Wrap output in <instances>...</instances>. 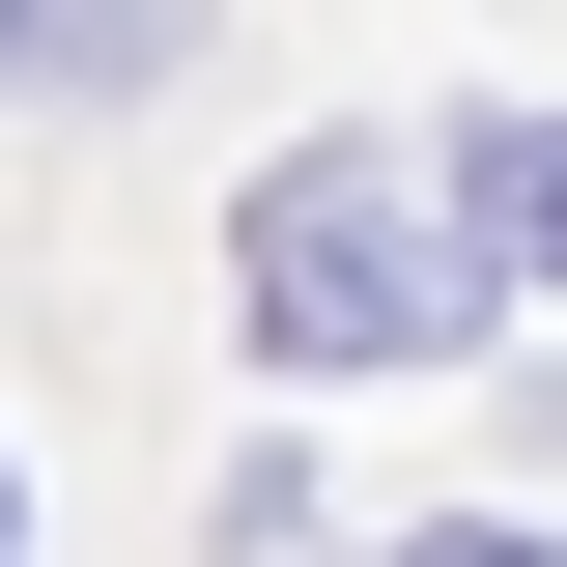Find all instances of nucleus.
I'll return each instance as SVG.
<instances>
[{
  "label": "nucleus",
  "instance_id": "f257e3e1",
  "mask_svg": "<svg viewBox=\"0 0 567 567\" xmlns=\"http://www.w3.org/2000/svg\"><path fill=\"white\" fill-rule=\"evenodd\" d=\"M227 284H256V341H284V369H454V312H483V256H454L398 171H256Z\"/></svg>",
  "mask_w": 567,
  "mask_h": 567
},
{
  "label": "nucleus",
  "instance_id": "f03ea898",
  "mask_svg": "<svg viewBox=\"0 0 567 567\" xmlns=\"http://www.w3.org/2000/svg\"><path fill=\"white\" fill-rule=\"evenodd\" d=\"M454 256H511V284H567V114H511V142H483V227H454Z\"/></svg>",
  "mask_w": 567,
  "mask_h": 567
},
{
  "label": "nucleus",
  "instance_id": "7ed1b4c3",
  "mask_svg": "<svg viewBox=\"0 0 567 567\" xmlns=\"http://www.w3.org/2000/svg\"><path fill=\"white\" fill-rule=\"evenodd\" d=\"M398 567H567V539H483V511H454V539H398Z\"/></svg>",
  "mask_w": 567,
  "mask_h": 567
}]
</instances>
